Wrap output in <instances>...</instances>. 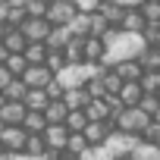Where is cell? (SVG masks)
<instances>
[{
	"label": "cell",
	"instance_id": "cell-32",
	"mask_svg": "<svg viewBox=\"0 0 160 160\" xmlns=\"http://www.w3.org/2000/svg\"><path fill=\"white\" fill-rule=\"evenodd\" d=\"M28 3H32V0H28Z\"/></svg>",
	"mask_w": 160,
	"mask_h": 160
},
{
	"label": "cell",
	"instance_id": "cell-29",
	"mask_svg": "<svg viewBox=\"0 0 160 160\" xmlns=\"http://www.w3.org/2000/svg\"><path fill=\"white\" fill-rule=\"evenodd\" d=\"M60 160H78V157H69V154H63V157H60Z\"/></svg>",
	"mask_w": 160,
	"mask_h": 160
},
{
	"label": "cell",
	"instance_id": "cell-34",
	"mask_svg": "<svg viewBox=\"0 0 160 160\" xmlns=\"http://www.w3.org/2000/svg\"><path fill=\"white\" fill-rule=\"evenodd\" d=\"M157 98H160V94H157Z\"/></svg>",
	"mask_w": 160,
	"mask_h": 160
},
{
	"label": "cell",
	"instance_id": "cell-16",
	"mask_svg": "<svg viewBox=\"0 0 160 160\" xmlns=\"http://www.w3.org/2000/svg\"><path fill=\"white\" fill-rule=\"evenodd\" d=\"M91 25H94V13H78L69 28H72L75 38H91Z\"/></svg>",
	"mask_w": 160,
	"mask_h": 160
},
{
	"label": "cell",
	"instance_id": "cell-27",
	"mask_svg": "<svg viewBox=\"0 0 160 160\" xmlns=\"http://www.w3.org/2000/svg\"><path fill=\"white\" fill-rule=\"evenodd\" d=\"M72 3H75L78 10H82V13H98L104 0H72Z\"/></svg>",
	"mask_w": 160,
	"mask_h": 160
},
{
	"label": "cell",
	"instance_id": "cell-24",
	"mask_svg": "<svg viewBox=\"0 0 160 160\" xmlns=\"http://www.w3.org/2000/svg\"><path fill=\"white\" fill-rule=\"evenodd\" d=\"M141 110H144V113L154 119V116L160 113V98H157V94H144V101H141Z\"/></svg>",
	"mask_w": 160,
	"mask_h": 160
},
{
	"label": "cell",
	"instance_id": "cell-19",
	"mask_svg": "<svg viewBox=\"0 0 160 160\" xmlns=\"http://www.w3.org/2000/svg\"><path fill=\"white\" fill-rule=\"evenodd\" d=\"M85 41L88 38H72V44L66 47V60L69 63H85Z\"/></svg>",
	"mask_w": 160,
	"mask_h": 160
},
{
	"label": "cell",
	"instance_id": "cell-15",
	"mask_svg": "<svg viewBox=\"0 0 160 160\" xmlns=\"http://www.w3.org/2000/svg\"><path fill=\"white\" fill-rule=\"evenodd\" d=\"M107 60V44L101 38H88L85 41V63H104Z\"/></svg>",
	"mask_w": 160,
	"mask_h": 160
},
{
	"label": "cell",
	"instance_id": "cell-6",
	"mask_svg": "<svg viewBox=\"0 0 160 160\" xmlns=\"http://www.w3.org/2000/svg\"><path fill=\"white\" fill-rule=\"evenodd\" d=\"M50 32H53V25H50L47 19H32V16H28V22L22 25V35L28 38V44H47Z\"/></svg>",
	"mask_w": 160,
	"mask_h": 160
},
{
	"label": "cell",
	"instance_id": "cell-4",
	"mask_svg": "<svg viewBox=\"0 0 160 160\" xmlns=\"http://www.w3.org/2000/svg\"><path fill=\"white\" fill-rule=\"evenodd\" d=\"M25 119H28V107L25 104H7V101H0V126H3V129L25 126Z\"/></svg>",
	"mask_w": 160,
	"mask_h": 160
},
{
	"label": "cell",
	"instance_id": "cell-25",
	"mask_svg": "<svg viewBox=\"0 0 160 160\" xmlns=\"http://www.w3.org/2000/svg\"><path fill=\"white\" fill-rule=\"evenodd\" d=\"M78 160H113V157H110V151L101 144V148H88L82 157H78Z\"/></svg>",
	"mask_w": 160,
	"mask_h": 160
},
{
	"label": "cell",
	"instance_id": "cell-17",
	"mask_svg": "<svg viewBox=\"0 0 160 160\" xmlns=\"http://www.w3.org/2000/svg\"><path fill=\"white\" fill-rule=\"evenodd\" d=\"M3 66H7V69H10L16 78H25V72L32 69V63L25 60V53H10V60H7Z\"/></svg>",
	"mask_w": 160,
	"mask_h": 160
},
{
	"label": "cell",
	"instance_id": "cell-31",
	"mask_svg": "<svg viewBox=\"0 0 160 160\" xmlns=\"http://www.w3.org/2000/svg\"><path fill=\"white\" fill-rule=\"evenodd\" d=\"M154 119H157V122H160V113H157V116H154Z\"/></svg>",
	"mask_w": 160,
	"mask_h": 160
},
{
	"label": "cell",
	"instance_id": "cell-30",
	"mask_svg": "<svg viewBox=\"0 0 160 160\" xmlns=\"http://www.w3.org/2000/svg\"><path fill=\"white\" fill-rule=\"evenodd\" d=\"M119 160H135V157H119Z\"/></svg>",
	"mask_w": 160,
	"mask_h": 160
},
{
	"label": "cell",
	"instance_id": "cell-23",
	"mask_svg": "<svg viewBox=\"0 0 160 160\" xmlns=\"http://www.w3.org/2000/svg\"><path fill=\"white\" fill-rule=\"evenodd\" d=\"M141 13H144L148 25H160V3H157V0H148V3L141 7Z\"/></svg>",
	"mask_w": 160,
	"mask_h": 160
},
{
	"label": "cell",
	"instance_id": "cell-18",
	"mask_svg": "<svg viewBox=\"0 0 160 160\" xmlns=\"http://www.w3.org/2000/svg\"><path fill=\"white\" fill-rule=\"evenodd\" d=\"M47 57H50L47 44H28V50H25V60H28L32 66H44V63H47Z\"/></svg>",
	"mask_w": 160,
	"mask_h": 160
},
{
	"label": "cell",
	"instance_id": "cell-26",
	"mask_svg": "<svg viewBox=\"0 0 160 160\" xmlns=\"http://www.w3.org/2000/svg\"><path fill=\"white\" fill-rule=\"evenodd\" d=\"M144 44H148L151 50H160V25H148V32H144Z\"/></svg>",
	"mask_w": 160,
	"mask_h": 160
},
{
	"label": "cell",
	"instance_id": "cell-12",
	"mask_svg": "<svg viewBox=\"0 0 160 160\" xmlns=\"http://www.w3.org/2000/svg\"><path fill=\"white\" fill-rule=\"evenodd\" d=\"M119 78H122V82L129 85V82H141V78H144V66L138 63V60H129V63H119L116 69H113Z\"/></svg>",
	"mask_w": 160,
	"mask_h": 160
},
{
	"label": "cell",
	"instance_id": "cell-14",
	"mask_svg": "<svg viewBox=\"0 0 160 160\" xmlns=\"http://www.w3.org/2000/svg\"><path fill=\"white\" fill-rule=\"evenodd\" d=\"M98 13H101V16H104L113 28H122V22H126V13H129V10H122L119 3H110V0H104Z\"/></svg>",
	"mask_w": 160,
	"mask_h": 160
},
{
	"label": "cell",
	"instance_id": "cell-9",
	"mask_svg": "<svg viewBox=\"0 0 160 160\" xmlns=\"http://www.w3.org/2000/svg\"><path fill=\"white\" fill-rule=\"evenodd\" d=\"M72 38H75L72 28H69V25H60V28L50 32V38H47V50H50V53H66V47L72 44Z\"/></svg>",
	"mask_w": 160,
	"mask_h": 160
},
{
	"label": "cell",
	"instance_id": "cell-21",
	"mask_svg": "<svg viewBox=\"0 0 160 160\" xmlns=\"http://www.w3.org/2000/svg\"><path fill=\"white\" fill-rule=\"evenodd\" d=\"M88 148H91V144H88V138H85V135H72V138H69V148H66V154H69V157H82Z\"/></svg>",
	"mask_w": 160,
	"mask_h": 160
},
{
	"label": "cell",
	"instance_id": "cell-8",
	"mask_svg": "<svg viewBox=\"0 0 160 160\" xmlns=\"http://www.w3.org/2000/svg\"><path fill=\"white\" fill-rule=\"evenodd\" d=\"M53 78H57V75H53L47 66H32V69L25 72V85H28L32 91H44V88L53 82Z\"/></svg>",
	"mask_w": 160,
	"mask_h": 160
},
{
	"label": "cell",
	"instance_id": "cell-5",
	"mask_svg": "<svg viewBox=\"0 0 160 160\" xmlns=\"http://www.w3.org/2000/svg\"><path fill=\"white\" fill-rule=\"evenodd\" d=\"M28 144V132L22 126L16 129H0V151H13V154H25Z\"/></svg>",
	"mask_w": 160,
	"mask_h": 160
},
{
	"label": "cell",
	"instance_id": "cell-1",
	"mask_svg": "<svg viewBox=\"0 0 160 160\" xmlns=\"http://www.w3.org/2000/svg\"><path fill=\"white\" fill-rule=\"evenodd\" d=\"M154 119L141 110V107H126L119 116H116V129L119 132H129V135H141L144 138V132H148V126H151Z\"/></svg>",
	"mask_w": 160,
	"mask_h": 160
},
{
	"label": "cell",
	"instance_id": "cell-7",
	"mask_svg": "<svg viewBox=\"0 0 160 160\" xmlns=\"http://www.w3.org/2000/svg\"><path fill=\"white\" fill-rule=\"evenodd\" d=\"M69 138H72V132L66 126H47V132H44V141H47L50 154H66Z\"/></svg>",
	"mask_w": 160,
	"mask_h": 160
},
{
	"label": "cell",
	"instance_id": "cell-11",
	"mask_svg": "<svg viewBox=\"0 0 160 160\" xmlns=\"http://www.w3.org/2000/svg\"><path fill=\"white\" fill-rule=\"evenodd\" d=\"M63 101H66V107H69L72 113H75V110H88V107L94 104V98L88 94V88H75V91H66V98H63Z\"/></svg>",
	"mask_w": 160,
	"mask_h": 160
},
{
	"label": "cell",
	"instance_id": "cell-20",
	"mask_svg": "<svg viewBox=\"0 0 160 160\" xmlns=\"http://www.w3.org/2000/svg\"><path fill=\"white\" fill-rule=\"evenodd\" d=\"M135 160H160V144H151V141H141L138 151L132 154Z\"/></svg>",
	"mask_w": 160,
	"mask_h": 160
},
{
	"label": "cell",
	"instance_id": "cell-22",
	"mask_svg": "<svg viewBox=\"0 0 160 160\" xmlns=\"http://www.w3.org/2000/svg\"><path fill=\"white\" fill-rule=\"evenodd\" d=\"M141 88H144V94H160V72H144Z\"/></svg>",
	"mask_w": 160,
	"mask_h": 160
},
{
	"label": "cell",
	"instance_id": "cell-33",
	"mask_svg": "<svg viewBox=\"0 0 160 160\" xmlns=\"http://www.w3.org/2000/svg\"><path fill=\"white\" fill-rule=\"evenodd\" d=\"M157 3H160V0H157Z\"/></svg>",
	"mask_w": 160,
	"mask_h": 160
},
{
	"label": "cell",
	"instance_id": "cell-28",
	"mask_svg": "<svg viewBox=\"0 0 160 160\" xmlns=\"http://www.w3.org/2000/svg\"><path fill=\"white\" fill-rule=\"evenodd\" d=\"M144 141H151V144H160V122H157V119L148 126V132H144Z\"/></svg>",
	"mask_w": 160,
	"mask_h": 160
},
{
	"label": "cell",
	"instance_id": "cell-3",
	"mask_svg": "<svg viewBox=\"0 0 160 160\" xmlns=\"http://www.w3.org/2000/svg\"><path fill=\"white\" fill-rule=\"evenodd\" d=\"M82 13L72 0H50V13H47V22L53 25V28H60V25H72V19Z\"/></svg>",
	"mask_w": 160,
	"mask_h": 160
},
{
	"label": "cell",
	"instance_id": "cell-10",
	"mask_svg": "<svg viewBox=\"0 0 160 160\" xmlns=\"http://www.w3.org/2000/svg\"><path fill=\"white\" fill-rule=\"evenodd\" d=\"M0 47H7L10 53H25L28 50V38L22 35V28H3V41Z\"/></svg>",
	"mask_w": 160,
	"mask_h": 160
},
{
	"label": "cell",
	"instance_id": "cell-13",
	"mask_svg": "<svg viewBox=\"0 0 160 160\" xmlns=\"http://www.w3.org/2000/svg\"><path fill=\"white\" fill-rule=\"evenodd\" d=\"M28 91H32V88L25 85V78H16L7 91H0V101H7V104H25Z\"/></svg>",
	"mask_w": 160,
	"mask_h": 160
},
{
	"label": "cell",
	"instance_id": "cell-2",
	"mask_svg": "<svg viewBox=\"0 0 160 160\" xmlns=\"http://www.w3.org/2000/svg\"><path fill=\"white\" fill-rule=\"evenodd\" d=\"M57 82H60L66 91L88 88V82H91V69H88V63H69V66L57 75Z\"/></svg>",
	"mask_w": 160,
	"mask_h": 160
}]
</instances>
